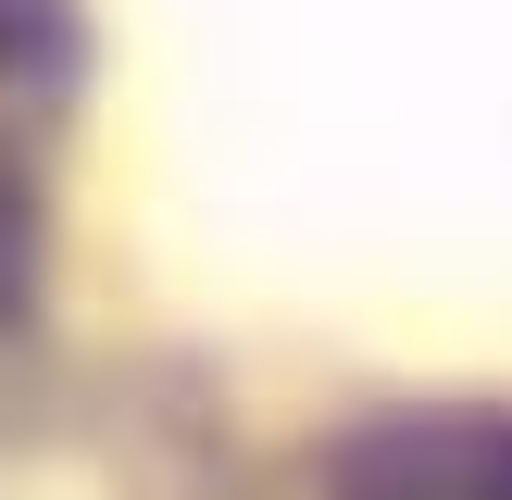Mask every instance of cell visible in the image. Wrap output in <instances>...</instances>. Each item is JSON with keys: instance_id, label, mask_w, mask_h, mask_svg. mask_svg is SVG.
<instances>
[{"instance_id": "obj_2", "label": "cell", "mask_w": 512, "mask_h": 500, "mask_svg": "<svg viewBox=\"0 0 512 500\" xmlns=\"http://www.w3.org/2000/svg\"><path fill=\"white\" fill-rule=\"evenodd\" d=\"M50 125L0 100V400L50 413Z\"/></svg>"}, {"instance_id": "obj_1", "label": "cell", "mask_w": 512, "mask_h": 500, "mask_svg": "<svg viewBox=\"0 0 512 500\" xmlns=\"http://www.w3.org/2000/svg\"><path fill=\"white\" fill-rule=\"evenodd\" d=\"M288 500H512V388H363L300 438Z\"/></svg>"}, {"instance_id": "obj_3", "label": "cell", "mask_w": 512, "mask_h": 500, "mask_svg": "<svg viewBox=\"0 0 512 500\" xmlns=\"http://www.w3.org/2000/svg\"><path fill=\"white\" fill-rule=\"evenodd\" d=\"M100 88V13L88 0H0V100L63 138Z\"/></svg>"}]
</instances>
